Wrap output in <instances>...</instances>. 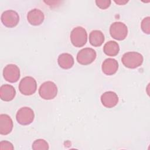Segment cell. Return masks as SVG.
Listing matches in <instances>:
<instances>
[{
    "instance_id": "obj_11",
    "label": "cell",
    "mask_w": 150,
    "mask_h": 150,
    "mask_svg": "<svg viewBox=\"0 0 150 150\" xmlns=\"http://www.w3.org/2000/svg\"><path fill=\"white\" fill-rule=\"evenodd\" d=\"M45 19L43 12L39 9L30 10L27 15V19L29 23L33 26H38L42 23Z\"/></svg>"
},
{
    "instance_id": "obj_17",
    "label": "cell",
    "mask_w": 150,
    "mask_h": 150,
    "mask_svg": "<svg viewBox=\"0 0 150 150\" xmlns=\"http://www.w3.org/2000/svg\"><path fill=\"white\" fill-rule=\"evenodd\" d=\"M104 53L109 56H115L117 55L120 51V46L117 42L112 40L107 42L103 47Z\"/></svg>"
},
{
    "instance_id": "obj_21",
    "label": "cell",
    "mask_w": 150,
    "mask_h": 150,
    "mask_svg": "<svg viewBox=\"0 0 150 150\" xmlns=\"http://www.w3.org/2000/svg\"><path fill=\"white\" fill-rule=\"evenodd\" d=\"M14 147L12 144L7 141H2L0 142V149H7V150H13Z\"/></svg>"
},
{
    "instance_id": "obj_14",
    "label": "cell",
    "mask_w": 150,
    "mask_h": 150,
    "mask_svg": "<svg viewBox=\"0 0 150 150\" xmlns=\"http://www.w3.org/2000/svg\"><path fill=\"white\" fill-rule=\"evenodd\" d=\"M16 95L15 88L9 84H4L0 87V98L5 101L12 100Z\"/></svg>"
},
{
    "instance_id": "obj_1",
    "label": "cell",
    "mask_w": 150,
    "mask_h": 150,
    "mask_svg": "<svg viewBox=\"0 0 150 150\" xmlns=\"http://www.w3.org/2000/svg\"><path fill=\"white\" fill-rule=\"evenodd\" d=\"M142 55L136 52H129L124 53L121 58L124 66L129 69H135L143 63Z\"/></svg>"
},
{
    "instance_id": "obj_16",
    "label": "cell",
    "mask_w": 150,
    "mask_h": 150,
    "mask_svg": "<svg viewBox=\"0 0 150 150\" xmlns=\"http://www.w3.org/2000/svg\"><path fill=\"white\" fill-rule=\"evenodd\" d=\"M104 36L103 33L99 30H94L89 35L90 43L94 47H99L104 42Z\"/></svg>"
},
{
    "instance_id": "obj_4",
    "label": "cell",
    "mask_w": 150,
    "mask_h": 150,
    "mask_svg": "<svg viewBox=\"0 0 150 150\" xmlns=\"http://www.w3.org/2000/svg\"><path fill=\"white\" fill-rule=\"evenodd\" d=\"M37 89L36 80L30 76L23 77L19 84V91L23 95L30 96L33 94Z\"/></svg>"
},
{
    "instance_id": "obj_8",
    "label": "cell",
    "mask_w": 150,
    "mask_h": 150,
    "mask_svg": "<svg viewBox=\"0 0 150 150\" xmlns=\"http://www.w3.org/2000/svg\"><path fill=\"white\" fill-rule=\"evenodd\" d=\"M1 19L4 25L8 28H13L18 24L19 16L13 10H7L2 13Z\"/></svg>"
},
{
    "instance_id": "obj_19",
    "label": "cell",
    "mask_w": 150,
    "mask_h": 150,
    "mask_svg": "<svg viewBox=\"0 0 150 150\" xmlns=\"http://www.w3.org/2000/svg\"><path fill=\"white\" fill-rule=\"evenodd\" d=\"M142 30L146 34L150 33V18L147 16L144 18L141 23Z\"/></svg>"
},
{
    "instance_id": "obj_7",
    "label": "cell",
    "mask_w": 150,
    "mask_h": 150,
    "mask_svg": "<svg viewBox=\"0 0 150 150\" xmlns=\"http://www.w3.org/2000/svg\"><path fill=\"white\" fill-rule=\"evenodd\" d=\"M97 56L96 51L90 47L80 50L77 54V61L82 65H88L93 63Z\"/></svg>"
},
{
    "instance_id": "obj_20",
    "label": "cell",
    "mask_w": 150,
    "mask_h": 150,
    "mask_svg": "<svg viewBox=\"0 0 150 150\" xmlns=\"http://www.w3.org/2000/svg\"><path fill=\"white\" fill-rule=\"evenodd\" d=\"M111 1L110 0H97L96 4L97 6L102 9H105L108 8L111 5Z\"/></svg>"
},
{
    "instance_id": "obj_3",
    "label": "cell",
    "mask_w": 150,
    "mask_h": 150,
    "mask_svg": "<svg viewBox=\"0 0 150 150\" xmlns=\"http://www.w3.org/2000/svg\"><path fill=\"white\" fill-rule=\"evenodd\" d=\"M39 94L44 100H52L57 94V87L54 83L51 81L42 83L39 88Z\"/></svg>"
},
{
    "instance_id": "obj_13",
    "label": "cell",
    "mask_w": 150,
    "mask_h": 150,
    "mask_svg": "<svg viewBox=\"0 0 150 150\" xmlns=\"http://www.w3.org/2000/svg\"><path fill=\"white\" fill-rule=\"evenodd\" d=\"M13 121L7 114L0 115V134L1 135L9 134L13 129Z\"/></svg>"
},
{
    "instance_id": "obj_10",
    "label": "cell",
    "mask_w": 150,
    "mask_h": 150,
    "mask_svg": "<svg viewBox=\"0 0 150 150\" xmlns=\"http://www.w3.org/2000/svg\"><path fill=\"white\" fill-rule=\"evenodd\" d=\"M101 101L105 107L111 108L115 107L118 103V97L113 91H106L101 95Z\"/></svg>"
},
{
    "instance_id": "obj_5",
    "label": "cell",
    "mask_w": 150,
    "mask_h": 150,
    "mask_svg": "<svg viewBox=\"0 0 150 150\" xmlns=\"http://www.w3.org/2000/svg\"><path fill=\"white\" fill-rule=\"evenodd\" d=\"M110 33L114 39L122 40L126 38L128 35L127 26L121 22H115L110 26Z\"/></svg>"
},
{
    "instance_id": "obj_6",
    "label": "cell",
    "mask_w": 150,
    "mask_h": 150,
    "mask_svg": "<svg viewBox=\"0 0 150 150\" xmlns=\"http://www.w3.org/2000/svg\"><path fill=\"white\" fill-rule=\"evenodd\" d=\"M35 118L33 111L29 107H23L18 110L16 114L17 122L22 125L31 124Z\"/></svg>"
},
{
    "instance_id": "obj_12",
    "label": "cell",
    "mask_w": 150,
    "mask_h": 150,
    "mask_svg": "<svg viewBox=\"0 0 150 150\" xmlns=\"http://www.w3.org/2000/svg\"><path fill=\"white\" fill-rule=\"evenodd\" d=\"M103 72L108 76H111L115 74L118 69V62L112 58L106 59L102 64Z\"/></svg>"
},
{
    "instance_id": "obj_15",
    "label": "cell",
    "mask_w": 150,
    "mask_h": 150,
    "mask_svg": "<svg viewBox=\"0 0 150 150\" xmlns=\"http://www.w3.org/2000/svg\"><path fill=\"white\" fill-rule=\"evenodd\" d=\"M59 66L63 69H69L74 64V58L69 53H64L60 54L57 59Z\"/></svg>"
},
{
    "instance_id": "obj_18",
    "label": "cell",
    "mask_w": 150,
    "mask_h": 150,
    "mask_svg": "<svg viewBox=\"0 0 150 150\" xmlns=\"http://www.w3.org/2000/svg\"><path fill=\"white\" fill-rule=\"evenodd\" d=\"M49 148L48 143L43 139H36L32 144V149L35 150H47Z\"/></svg>"
},
{
    "instance_id": "obj_22",
    "label": "cell",
    "mask_w": 150,
    "mask_h": 150,
    "mask_svg": "<svg viewBox=\"0 0 150 150\" xmlns=\"http://www.w3.org/2000/svg\"><path fill=\"white\" fill-rule=\"evenodd\" d=\"M114 2L118 4V5H125V4H127L128 1H125V0H118V1H114Z\"/></svg>"
},
{
    "instance_id": "obj_2",
    "label": "cell",
    "mask_w": 150,
    "mask_h": 150,
    "mask_svg": "<svg viewBox=\"0 0 150 150\" xmlns=\"http://www.w3.org/2000/svg\"><path fill=\"white\" fill-rule=\"evenodd\" d=\"M70 40L74 46L83 47L87 41V33L86 29L81 26L74 28L71 32Z\"/></svg>"
},
{
    "instance_id": "obj_9",
    "label": "cell",
    "mask_w": 150,
    "mask_h": 150,
    "mask_svg": "<svg viewBox=\"0 0 150 150\" xmlns=\"http://www.w3.org/2000/svg\"><path fill=\"white\" fill-rule=\"evenodd\" d=\"M3 76L7 81L15 83L18 81L20 78V70L15 64H8L4 69Z\"/></svg>"
}]
</instances>
